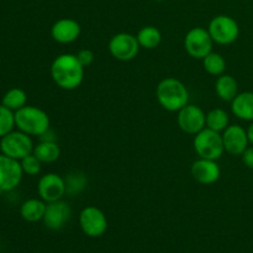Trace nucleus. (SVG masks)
I'll return each instance as SVG.
<instances>
[{
    "mask_svg": "<svg viewBox=\"0 0 253 253\" xmlns=\"http://www.w3.org/2000/svg\"><path fill=\"white\" fill-rule=\"evenodd\" d=\"M51 76L59 88L73 90L83 82L84 67L78 61L76 54H59L52 62Z\"/></svg>",
    "mask_w": 253,
    "mask_h": 253,
    "instance_id": "obj_1",
    "label": "nucleus"
},
{
    "mask_svg": "<svg viewBox=\"0 0 253 253\" xmlns=\"http://www.w3.org/2000/svg\"><path fill=\"white\" fill-rule=\"evenodd\" d=\"M156 95L161 106L168 111H179L189 100L187 86L175 78H166L161 81Z\"/></svg>",
    "mask_w": 253,
    "mask_h": 253,
    "instance_id": "obj_2",
    "label": "nucleus"
},
{
    "mask_svg": "<svg viewBox=\"0 0 253 253\" xmlns=\"http://www.w3.org/2000/svg\"><path fill=\"white\" fill-rule=\"evenodd\" d=\"M15 125L27 135L42 136L49 130V118L41 109L25 105L15 111Z\"/></svg>",
    "mask_w": 253,
    "mask_h": 253,
    "instance_id": "obj_3",
    "label": "nucleus"
},
{
    "mask_svg": "<svg viewBox=\"0 0 253 253\" xmlns=\"http://www.w3.org/2000/svg\"><path fill=\"white\" fill-rule=\"evenodd\" d=\"M194 150L200 158L217 161L225 152L222 135L210 128H203L195 135Z\"/></svg>",
    "mask_w": 253,
    "mask_h": 253,
    "instance_id": "obj_4",
    "label": "nucleus"
},
{
    "mask_svg": "<svg viewBox=\"0 0 253 253\" xmlns=\"http://www.w3.org/2000/svg\"><path fill=\"white\" fill-rule=\"evenodd\" d=\"M0 151L2 155L9 156L16 161H21L34 152L31 137L22 131H11L0 140Z\"/></svg>",
    "mask_w": 253,
    "mask_h": 253,
    "instance_id": "obj_5",
    "label": "nucleus"
},
{
    "mask_svg": "<svg viewBox=\"0 0 253 253\" xmlns=\"http://www.w3.org/2000/svg\"><path fill=\"white\" fill-rule=\"evenodd\" d=\"M212 41L219 44H230L237 40L240 27L236 20L227 15H217L210 21L208 27Z\"/></svg>",
    "mask_w": 253,
    "mask_h": 253,
    "instance_id": "obj_6",
    "label": "nucleus"
},
{
    "mask_svg": "<svg viewBox=\"0 0 253 253\" xmlns=\"http://www.w3.org/2000/svg\"><path fill=\"white\" fill-rule=\"evenodd\" d=\"M212 41L209 31L203 27H194L187 34L184 39L185 51L193 58L203 59L211 52Z\"/></svg>",
    "mask_w": 253,
    "mask_h": 253,
    "instance_id": "obj_7",
    "label": "nucleus"
},
{
    "mask_svg": "<svg viewBox=\"0 0 253 253\" xmlns=\"http://www.w3.org/2000/svg\"><path fill=\"white\" fill-rule=\"evenodd\" d=\"M79 225L86 236L100 237L108 230V219L96 207H86L79 215Z\"/></svg>",
    "mask_w": 253,
    "mask_h": 253,
    "instance_id": "obj_8",
    "label": "nucleus"
},
{
    "mask_svg": "<svg viewBox=\"0 0 253 253\" xmlns=\"http://www.w3.org/2000/svg\"><path fill=\"white\" fill-rule=\"evenodd\" d=\"M109 51L114 58L127 62L135 58L140 51L137 37L131 34L121 32L111 37L109 42Z\"/></svg>",
    "mask_w": 253,
    "mask_h": 253,
    "instance_id": "obj_9",
    "label": "nucleus"
},
{
    "mask_svg": "<svg viewBox=\"0 0 253 253\" xmlns=\"http://www.w3.org/2000/svg\"><path fill=\"white\" fill-rule=\"evenodd\" d=\"M22 174L20 161L0 153V192H11L19 187Z\"/></svg>",
    "mask_w": 253,
    "mask_h": 253,
    "instance_id": "obj_10",
    "label": "nucleus"
},
{
    "mask_svg": "<svg viewBox=\"0 0 253 253\" xmlns=\"http://www.w3.org/2000/svg\"><path fill=\"white\" fill-rule=\"evenodd\" d=\"M177 120L179 127L189 135H197L207 125V115L197 105L187 104L184 108L178 111Z\"/></svg>",
    "mask_w": 253,
    "mask_h": 253,
    "instance_id": "obj_11",
    "label": "nucleus"
},
{
    "mask_svg": "<svg viewBox=\"0 0 253 253\" xmlns=\"http://www.w3.org/2000/svg\"><path fill=\"white\" fill-rule=\"evenodd\" d=\"M37 192L43 202H57V200H61L62 197L67 193L66 182L57 173H47L40 178Z\"/></svg>",
    "mask_w": 253,
    "mask_h": 253,
    "instance_id": "obj_12",
    "label": "nucleus"
},
{
    "mask_svg": "<svg viewBox=\"0 0 253 253\" xmlns=\"http://www.w3.org/2000/svg\"><path fill=\"white\" fill-rule=\"evenodd\" d=\"M71 214L72 210L66 202L57 200V202L47 203L46 211H44L42 221L47 229L57 231L67 224V221L71 217Z\"/></svg>",
    "mask_w": 253,
    "mask_h": 253,
    "instance_id": "obj_13",
    "label": "nucleus"
},
{
    "mask_svg": "<svg viewBox=\"0 0 253 253\" xmlns=\"http://www.w3.org/2000/svg\"><path fill=\"white\" fill-rule=\"evenodd\" d=\"M222 141L225 151L232 156H241L250 143L247 131L240 125L227 126L222 133Z\"/></svg>",
    "mask_w": 253,
    "mask_h": 253,
    "instance_id": "obj_14",
    "label": "nucleus"
},
{
    "mask_svg": "<svg viewBox=\"0 0 253 253\" xmlns=\"http://www.w3.org/2000/svg\"><path fill=\"white\" fill-rule=\"evenodd\" d=\"M192 175L200 184L209 185L220 178V167L216 161L199 158L192 165Z\"/></svg>",
    "mask_w": 253,
    "mask_h": 253,
    "instance_id": "obj_15",
    "label": "nucleus"
},
{
    "mask_svg": "<svg viewBox=\"0 0 253 253\" xmlns=\"http://www.w3.org/2000/svg\"><path fill=\"white\" fill-rule=\"evenodd\" d=\"M81 35V25L73 19H61L53 24L51 36L58 43H72Z\"/></svg>",
    "mask_w": 253,
    "mask_h": 253,
    "instance_id": "obj_16",
    "label": "nucleus"
},
{
    "mask_svg": "<svg viewBox=\"0 0 253 253\" xmlns=\"http://www.w3.org/2000/svg\"><path fill=\"white\" fill-rule=\"evenodd\" d=\"M231 110L236 118L245 121H253V93L244 91L237 94L231 101Z\"/></svg>",
    "mask_w": 253,
    "mask_h": 253,
    "instance_id": "obj_17",
    "label": "nucleus"
},
{
    "mask_svg": "<svg viewBox=\"0 0 253 253\" xmlns=\"http://www.w3.org/2000/svg\"><path fill=\"white\" fill-rule=\"evenodd\" d=\"M215 91L221 100L232 101L239 94V84L234 77L229 74H221L215 83Z\"/></svg>",
    "mask_w": 253,
    "mask_h": 253,
    "instance_id": "obj_18",
    "label": "nucleus"
},
{
    "mask_svg": "<svg viewBox=\"0 0 253 253\" xmlns=\"http://www.w3.org/2000/svg\"><path fill=\"white\" fill-rule=\"evenodd\" d=\"M46 205L43 200L29 199L20 208V215L27 222H37L43 219Z\"/></svg>",
    "mask_w": 253,
    "mask_h": 253,
    "instance_id": "obj_19",
    "label": "nucleus"
},
{
    "mask_svg": "<svg viewBox=\"0 0 253 253\" xmlns=\"http://www.w3.org/2000/svg\"><path fill=\"white\" fill-rule=\"evenodd\" d=\"M34 153L41 163H53L61 156V148L54 141H42L34 147Z\"/></svg>",
    "mask_w": 253,
    "mask_h": 253,
    "instance_id": "obj_20",
    "label": "nucleus"
},
{
    "mask_svg": "<svg viewBox=\"0 0 253 253\" xmlns=\"http://www.w3.org/2000/svg\"><path fill=\"white\" fill-rule=\"evenodd\" d=\"M137 41L140 43V47H143L146 49H153L161 43L162 35L160 30L155 26H145L138 31Z\"/></svg>",
    "mask_w": 253,
    "mask_h": 253,
    "instance_id": "obj_21",
    "label": "nucleus"
},
{
    "mask_svg": "<svg viewBox=\"0 0 253 253\" xmlns=\"http://www.w3.org/2000/svg\"><path fill=\"white\" fill-rule=\"evenodd\" d=\"M27 95L22 89L11 88L4 94L1 104L12 111H17L26 105Z\"/></svg>",
    "mask_w": 253,
    "mask_h": 253,
    "instance_id": "obj_22",
    "label": "nucleus"
},
{
    "mask_svg": "<svg viewBox=\"0 0 253 253\" xmlns=\"http://www.w3.org/2000/svg\"><path fill=\"white\" fill-rule=\"evenodd\" d=\"M203 66L208 73L219 77L224 74L225 69H226V62L220 53L210 52L207 57L203 58Z\"/></svg>",
    "mask_w": 253,
    "mask_h": 253,
    "instance_id": "obj_23",
    "label": "nucleus"
},
{
    "mask_svg": "<svg viewBox=\"0 0 253 253\" xmlns=\"http://www.w3.org/2000/svg\"><path fill=\"white\" fill-rule=\"evenodd\" d=\"M229 126V115L222 109H212L207 115V127L216 132L224 131Z\"/></svg>",
    "mask_w": 253,
    "mask_h": 253,
    "instance_id": "obj_24",
    "label": "nucleus"
},
{
    "mask_svg": "<svg viewBox=\"0 0 253 253\" xmlns=\"http://www.w3.org/2000/svg\"><path fill=\"white\" fill-rule=\"evenodd\" d=\"M15 111L0 105V138L11 132L15 127Z\"/></svg>",
    "mask_w": 253,
    "mask_h": 253,
    "instance_id": "obj_25",
    "label": "nucleus"
},
{
    "mask_svg": "<svg viewBox=\"0 0 253 253\" xmlns=\"http://www.w3.org/2000/svg\"><path fill=\"white\" fill-rule=\"evenodd\" d=\"M64 182H66L67 193H79L84 187H85L86 178L84 177V174H82V173L74 172L71 173Z\"/></svg>",
    "mask_w": 253,
    "mask_h": 253,
    "instance_id": "obj_26",
    "label": "nucleus"
},
{
    "mask_svg": "<svg viewBox=\"0 0 253 253\" xmlns=\"http://www.w3.org/2000/svg\"><path fill=\"white\" fill-rule=\"evenodd\" d=\"M20 165H21L22 172L27 175H37L41 170V162L34 153L22 158L20 161Z\"/></svg>",
    "mask_w": 253,
    "mask_h": 253,
    "instance_id": "obj_27",
    "label": "nucleus"
},
{
    "mask_svg": "<svg viewBox=\"0 0 253 253\" xmlns=\"http://www.w3.org/2000/svg\"><path fill=\"white\" fill-rule=\"evenodd\" d=\"M76 56L84 68L90 66L94 61V53L90 51V49H81V51H79Z\"/></svg>",
    "mask_w": 253,
    "mask_h": 253,
    "instance_id": "obj_28",
    "label": "nucleus"
},
{
    "mask_svg": "<svg viewBox=\"0 0 253 253\" xmlns=\"http://www.w3.org/2000/svg\"><path fill=\"white\" fill-rule=\"evenodd\" d=\"M241 157L245 166H246L247 168H250V169H253V146H249V147L244 151Z\"/></svg>",
    "mask_w": 253,
    "mask_h": 253,
    "instance_id": "obj_29",
    "label": "nucleus"
},
{
    "mask_svg": "<svg viewBox=\"0 0 253 253\" xmlns=\"http://www.w3.org/2000/svg\"><path fill=\"white\" fill-rule=\"evenodd\" d=\"M247 135H249L250 143H252L253 145V121H252L251 125H250V127L247 128Z\"/></svg>",
    "mask_w": 253,
    "mask_h": 253,
    "instance_id": "obj_30",
    "label": "nucleus"
}]
</instances>
